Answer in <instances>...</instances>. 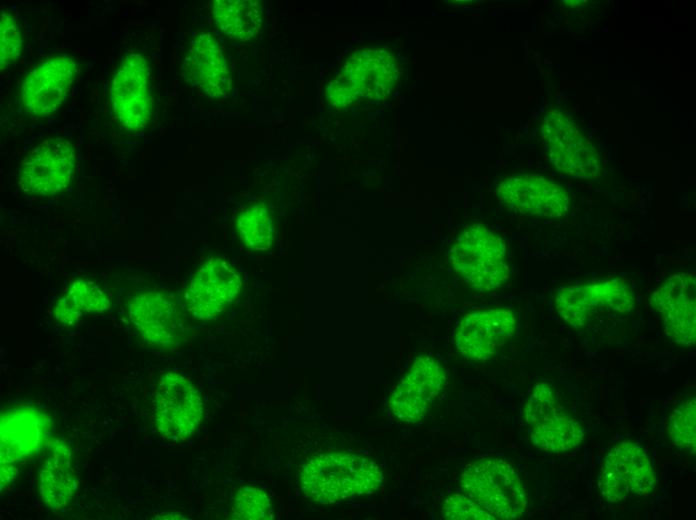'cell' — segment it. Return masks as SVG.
Here are the masks:
<instances>
[{
  "instance_id": "cell-13",
  "label": "cell",
  "mask_w": 696,
  "mask_h": 520,
  "mask_svg": "<svg viewBox=\"0 0 696 520\" xmlns=\"http://www.w3.org/2000/svg\"><path fill=\"white\" fill-rule=\"evenodd\" d=\"M128 316L143 340L153 348L176 347L186 333L184 314L174 299L161 291H147L133 297Z\"/></svg>"
},
{
  "instance_id": "cell-28",
  "label": "cell",
  "mask_w": 696,
  "mask_h": 520,
  "mask_svg": "<svg viewBox=\"0 0 696 520\" xmlns=\"http://www.w3.org/2000/svg\"><path fill=\"white\" fill-rule=\"evenodd\" d=\"M442 518L446 520H495L466 494H453L446 498L442 507Z\"/></svg>"
},
{
  "instance_id": "cell-19",
  "label": "cell",
  "mask_w": 696,
  "mask_h": 520,
  "mask_svg": "<svg viewBox=\"0 0 696 520\" xmlns=\"http://www.w3.org/2000/svg\"><path fill=\"white\" fill-rule=\"evenodd\" d=\"M0 427V466L16 467L47 445L51 421L36 408L18 406L2 414Z\"/></svg>"
},
{
  "instance_id": "cell-25",
  "label": "cell",
  "mask_w": 696,
  "mask_h": 520,
  "mask_svg": "<svg viewBox=\"0 0 696 520\" xmlns=\"http://www.w3.org/2000/svg\"><path fill=\"white\" fill-rule=\"evenodd\" d=\"M669 437L681 451H696V399L690 396L682 401L669 418Z\"/></svg>"
},
{
  "instance_id": "cell-27",
  "label": "cell",
  "mask_w": 696,
  "mask_h": 520,
  "mask_svg": "<svg viewBox=\"0 0 696 520\" xmlns=\"http://www.w3.org/2000/svg\"><path fill=\"white\" fill-rule=\"evenodd\" d=\"M22 50V37L15 17L7 12H1L0 18V67L12 66L19 58Z\"/></svg>"
},
{
  "instance_id": "cell-24",
  "label": "cell",
  "mask_w": 696,
  "mask_h": 520,
  "mask_svg": "<svg viewBox=\"0 0 696 520\" xmlns=\"http://www.w3.org/2000/svg\"><path fill=\"white\" fill-rule=\"evenodd\" d=\"M235 226L242 242L253 250H267L273 243V219L263 204L247 206L237 216Z\"/></svg>"
},
{
  "instance_id": "cell-6",
  "label": "cell",
  "mask_w": 696,
  "mask_h": 520,
  "mask_svg": "<svg viewBox=\"0 0 696 520\" xmlns=\"http://www.w3.org/2000/svg\"><path fill=\"white\" fill-rule=\"evenodd\" d=\"M635 303L633 288L620 278L563 286L555 295L558 315L576 330L585 329L601 315L629 314Z\"/></svg>"
},
{
  "instance_id": "cell-20",
  "label": "cell",
  "mask_w": 696,
  "mask_h": 520,
  "mask_svg": "<svg viewBox=\"0 0 696 520\" xmlns=\"http://www.w3.org/2000/svg\"><path fill=\"white\" fill-rule=\"evenodd\" d=\"M184 79L210 98H223L232 87L225 54L207 31L192 37L182 62Z\"/></svg>"
},
{
  "instance_id": "cell-26",
  "label": "cell",
  "mask_w": 696,
  "mask_h": 520,
  "mask_svg": "<svg viewBox=\"0 0 696 520\" xmlns=\"http://www.w3.org/2000/svg\"><path fill=\"white\" fill-rule=\"evenodd\" d=\"M232 518L239 520H270L273 509L269 497L260 489L245 486L237 490L232 504Z\"/></svg>"
},
{
  "instance_id": "cell-2",
  "label": "cell",
  "mask_w": 696,
  "mask_h": 520,
  "mask_svg": "<svg viewBox=\"0 0 696 520\" xmlns=\"http://www.w3.org/2000/svg\"><path fill=\"white\" fill-rule=\"evenodd\" d=\"M400 78L396 56L380 47L363 48L352 53L340 72L326 87V100L345 107L358 99L381 101L395 89Z\"/></svg>"
},
{
  "instance_id": "cell-5",
  "label": "cell",
  "mask_w": 696,
  "mask_h": 520,
  "mask_svg": "<svg viewBox=\"0 0 696 520\" xmlns=\"http://www.w3.org/2000/svg\"><path fill=\"white\" fill-rule=\"evenodd\" d=\"M541 137L547 157L559 173L575 179L598 177L599 153L570 113L548 110L542 120Z\"/></svg>"
},
{
  "instance_id": "cell-21",
  "label": "cell",
  "mask_w": 696,
  "mask_h": 520,
  "mask_svg": "<svg viewBox=\"0 0 696 520\" xmlns=\"http://www.w3.org/2000/svg\"><path fill=\"white\" fill-rule=\"evenodd\" d=\"M47 456L38 476V490L45 506L52 511L65 508L73 499L78 482L72 469L71 450L60 439L46 445Z\"/></svg>"
},
{
  "instance_id": "cell-22",
  "label": "cell",
  "mask_w": 696,
  "mask_h": 520,
  "mask_svg": "<svg viewBox=\"0 0 696 520\" xmlns=\"http://www.w3.org/2000/svg\"><path fill=\"white\" fill-rule=\"evenodd\" d=\"M212 15L218 28L236 40H249L259 31L263 9L257 0H215Z\"/></svg>"
},
{
  "instance_id": "cell-18",
  "label": "cell",
  "mask_w": 696,
  "mask_h": 520,
  "mask_svg": "<svg viewBox=\"0 0 696 520\" xmlns=\"http://www.w3.org/2000/svg\"><path fill=\"white\" fill-rule=\"evenodd\" d=\"M499 199L523 214L557 218L570 208L568 192L541 175L515 174L504 177L496 188Z\"/></svg>"
},
{
  "instance_id": "cell-15",
  "label": "cell",
  "mask_w": 696,
  "mask_h": 520,
  "mask_svg": "<svg viewBox=\"0 0 696 520\" xmlns=\"http://www.w3.org/2000/svg\"><path fill=\"white\" fill-rule=\"evenodd\" d=\"M660 315L665 333L677 345L696 342V278L693 272L671 275L650 297Z\"/></svg>"
},
{
  "instance_id": "cell-10",
  "label": "cell",
  "mask_w": 696,
  "mask_h": 520,
  "mask_svg": "<svg viewBox=\"0 0 696 520\" xmlns=\"http://www.w3.org/2000/svg\"><path fill=\"white\" fill-rule=\"evenodd\" d=\"M76 151L71 142L49 138L33 147L18 168V184L29 195L50 196L71 184L76 169Z\"/></svg>"
},
{
  "instance_id": "cell-23",
  "label": "cell",
  "mask_w": 696,
  "mask_h": 520,
  "mask_svg": "<svg viewBox=\"0 0 696 520\" xmlns=\"http://www.w3.org/2000/svg\"><path fill=\"white\" fill-rule=\"evenodd\" d=\"M110 308L108 295L94 282L74 281L54 308L55 319L66 326L76 325L86 313H101Z\"/></svg>"
},
{
  "instance_id": "cell-1",
  "label": "cell",
  "mask_w": 696,
  "mask_h": 520,
  "mask_svg": "<svg viewBox=\"0 0 696 520\" xmlns=\"http://www.w3.org/2000/svg\"><path fill=\"white\" fill-rule=\"evenodd\" d=\"M383 481L380 466L355 453L331 451L309 457L302 465L303 494L319 504H333L374 493Z\"/></svg>"
},
{
  "instance_id": "cell-17",
  "label": "cell",
  "mask_w": 696,
  "mask_h": 520,
  "mask_svg": "<svg viewBox=\"0 0 696 520\" xmlns=\"http://www.w3.org/2000/svg\"><path fill=\"white\" fill-rule=\"evenodd\" d=\"M516 326L515 313L506 307L471 312L456 329V348L468 359L487 360L513 337Z\"/></svg>"
},
{
  "instance_id": "cell-7",
  "label": "cell",
  "mask_w": 696,
  "mask_h": 520,
  "mask_svg": "<svg viewBox=\"0 0 696 520\" xmlns=\"http://www.w3.org/2000/svg\"><path fill=\"white\" fill-rule=\"evenodd\" d=\"M524 418L533 445L542 451H570L584 439L580 423L545 382H538L532 388L524 407Z\"/></svg>"
},
{
  "instance_id": "cell-8",
  "label": "cell",
  "mask_w": 696,
  "mask_h": 520,
  "mask_svg": "<svg viewBox=\"0 0 696 520\" xmlns=\"http://www.w3.org/2000/svg\"><path fill=\"white\" fill-rule=\"evenodd\" d=\"M656 485L657 476L646 450L631 441L609 450L598 476L599 492L610 503L647 497Z\"/></svg>"
},
{
  "instance_id": "cell-14",
  "label": "cell",
  "mask_w": 696,
  "mask_h": 520,
  "mask_svg": "<svg viewBox=\"0 0 696 520\" xmlns=\"http://www.w3.org/2000/svg\"><path fill=\"white\" fill-rule=\"evenodd\" d=\"M445 380V371L434 357H415L390 395V411L402 422L420 421L438 398Z\"/></svg>"
},
{
  "instance_id": "cell-3",
  "label": "cell",
  "mask_w": 696,
  "mask_h": 520,
  "mask_svg": "<svg viewBox=\"0 0 696 520\" xmlns=\"http://www.w3.org/2000/svg\"><path fill=\"white\" fill-rule=\"evenodd\" d=\"M456 273L473 289L489 292L503 286L510 268L504 241L486 226H466L449 253Z\"/></svg>"
},
{
  "instance_id": "cell-16",
  "label": "cell",
  "mask_w": 696,
  "mask_h": 520,
  "mask_svg": "<svg viewBox=\"0 0 696 520\" xmlns=\"http://www.w3.org/2000/svg\"><path fill=\"white\" fill-rule=\"evenodd\" d=\"M241 288V277L232 265L221 258H210L190 281L185 292L186 307L193 318L212 319L233 302Z\"/></svg>"
},
{
  "instance_id": "cell-11",
  "label": "cell",
  "mask_w": 696,
  "mask_h": 520,
  "mask_svg": "<svg viewBox=\"0 0 696 520\" xmlns=\"http://www.w3.org/2000/svg\"><path fill=\"white\" fill-rule=\"evenodd\" d=\"M110 107L117 123L126 131L138 132L152 115L150 67L136 52L125 56L118 66L109 90Z\"/></svg>"
},
{
  "instance_id": "cell-4",
  "label": "cell",
  "mask_w": 696,
  "mask_h": 520,
  "mask_svg": "<svg viewBox=\"0 0 696 520\" xmlns=\"http://www.w3.org/2000/svg\"><path fill=\"white\" fill-rule=\"evenodd\" d=\"M461 489L494 519L513 520L523 515L527 497L514 468L499 458H482L461 475Z\"/></svg>"
},
{
  "instance_id": "cell-12",
  "label": "cell",
  "mask_w": 696,
  "mask_h": 520,
  "mask_svg": "<svg viewBox=\"0 0 696 520\" xmlns=\"http://www.w3.org/2000/svg\"><path fill=\"white\" fill-rule=\"evenodd\" d=\"M77 73V62L67 55L39 63L21 83L20 102L25 113L46 117L56 112L66 100Z\"/></svg>"
},
{
  "instance_id": "cell-9",
  "label": "cell",
  "mask_w": 696,
  "mask_h": 520,
  "mask_svg": "<svg viewBox=\"0 0 696 520\" xmlns=\"http://www.w3.org/2000/svg\"><path fill=\"white\" fill-rule=\"evenodd\" d=\"M153 411L159 434L168 440L181 441L199 427L203 402L189 379L177 372H168L157 383Z\"/></svg>"
}]
</instances>
